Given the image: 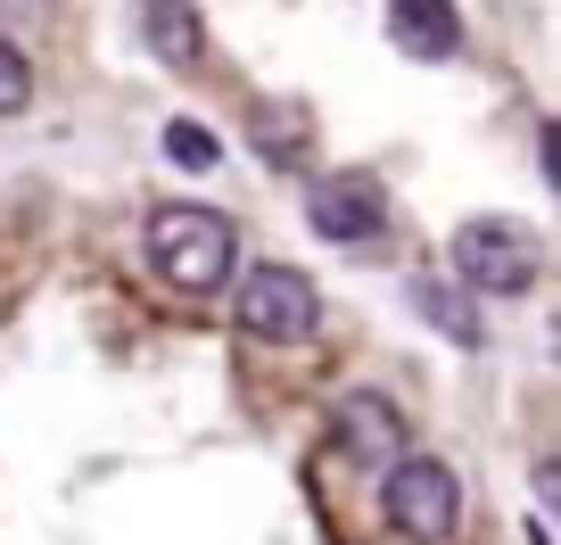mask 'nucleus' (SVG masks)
I'll list each match as a JSON object with an SVG mask.
<instances>
[{
  "label": "nucleus",
  "mask_w": 561,
  "mask_h": 545,
  "mask_svg": "<svg viewBox=\"0 0 561 545\" xmlns=\"http://www.w3.org/2000/svg\"><path fill=\"white\" fill-rule=\"evenodd\" d=\"M331 430H339V446H347V455L364 463V472H388V463L404 455V422H397V405H388V397H371V388L339 397Z\"/></svg>",
  "instance_id": "obj_6"
},
{
  "label": "nucleus",
  "mask_w": 561,
  "mask_h": 545,
  "mask_svg": "<svg viewBox=\"0 0 561 545\" xmlns=\"http://www.w3.org/2000/svg\"><path fill=\"white\" fill-rule=\"evenodd\" d=\"M165 158H174V166H191V174H207V166L224 158V149H215V133H207L198 116H174V124H165Z\"/></svg>",
  "instance_id": "obj_11"
},
{
  "label": "nucleus",
  "mask_w": 561,
  "mask_h": 545,
  "mask_svg": "<svg viewBox=\"0 0 561 545\" xmlns=\"http://www.w3.org/2000/svg\"><path fill=\"white\" fill-rule=\"evenodd\" d=\"M256 149H264V166H298L306 158V116H289V107H256Z\"/></svg>",
  "instance_id": "obj_10"
},
{
  "label": "nucleus",
  "mask_w": 561,
  "mask_h": 545,
  "mask_svg": "<svg viewBox=\"0 0 561 545\" xmlns=\"http://www.w3.org/2000/svg\"><path fill=\"white\" fill-rule=\"evenodd\" d=\"M50 0H0V18H42Z\"/></svg>",
  "instance_id": "obj_13"
},
{
  "label": "nucleus",
  "mask_w": 561,
  "mask_h": 545,
  "mask_svg": "<svg viewBox=\"0 0 561 545\" xmlns=\"http://www.w3.org/2000/svg\"><path fill=\"white\" fill-rule=\"evenodd\" d=\"M306 224H314L331 248H364V240L388 231V191L371 174H322L314 198H306Z\"/></svg>",
  "instance_id": "obj_5"
},
{
  "label": "nucleus",
  "mask_w": 561,
  "mask_h": 545,
  "mask_svg": "<svg viewBox=\"0 0 561 545\" xmlns=\"http://www.w3.org/2000/svg\"><path fill=\"white\" fill-rule=\"evenodd\" d=\"M25 100H34V67H25L18 42H0V116H18Z\"/></svg>",
  "instance_id": "obj_12"
},
{
  "label": "nucleus",
  "mask_w": 561,
  "mask_h": 545,
  "mask_svg": "<svg viewBox=\"0 0 561 545\" xmlns=\"http://www.w3.org/2000/svg\"><path fill=\"white\" fill-rule=\"evenodd\" d=\"M380 512L404 545H446L462 529V479L438 455H397L380 472Z\"/></svg>",
  "instance_id": "obj_2"
},
{
  "label": "nucleus",
  "mask_w": 561,
  "mask_h": 545,
  "mask_svg": "<svg viewBox=\"0 0 561 545\" xmlns=\"http://www.w3.org/2000/svg\"><path fill=\"white\" fill-rule=\"evenodd\" d=\"M140 257H149V273H158L165 289H182V298H215V289L231 282V264H240V240H231V224L215 207L174 198V207L149 215Z\"/></svg>",
  "instance_id": "obj_1"
},
{
  "label": "nucleus",
  "mask_w": 561,
  "mask_h": 545,
  "mask_svg": "<svg viewBox=\"0 0 561 545\" xmlns=\"http://www.w3.org/2000/svg\"><path fill=\"white\" fill-rule=\"evenodd\" d=\"M322 315L314 282H306L298 264H256L240 289H231V322H240L248 339H273V348H289V339H306Z\"/></svg>",
  "instance_id": "obj_4"
},
{
  "label": "nucleus",
  "mask_w": 561,
  "mask_h": 545,
  "mask_svg": "<svg viewBox=\"0 0 561 545\" xmlns=\"http://www.w3.org/2000/svg\"><path fill=\"white\" fill-rule=\"evenodd\" d=\"M140 42H149L158 58H174V67H191V58H198V25H191L182 0H158V9L140 18Z\"/></svg>",
  "instance_id": "obj_9"
},
{
  "label": "nucleus",
  "mask_w": 561,
  "mask_h": 545,
  "mask_svg": "<svg viewBox=\"0 0 561 545\" xmlns=\"http://www.w3.org/2000/svg\"><path fill=\"white\" fill-rule=\"evenodd\" d=\"M413 315H430L455 348H479V306L462 298L455 282H430V273H421V282H413Z\"/></svg>",
  "instance_id": "obj_8"
},
{
  "label": "nucleus",
  "mask_w": 561,
  "mask_h": 545,
  "mask_svg": "<svg viewBox=\"0 0 561 545\" xmlns=\"http://www.w3.org/2000/svg\"><path fill=\"white\" fill-rule=\"evenodd\" d=\"M455 273L479 298H528L537 273H545V248H537V231L512 224V215H479V224L455 231Z\"/></svg>",
  "instance_id": "obj_3"
},
{
  "label": "nucleus",
  "mask_w": 561,
  "mask_h": 545,
  "mask_svg": "<svg viewBox=\"0 0 561 545\" xmlns=\"http://www.w3.org/2000/svg\"><path fill=\"white\" fill-rule=\"evenodd\" d=\"M388 34H397V50H413V58H455L462 50L455 0H388Z\"/></svg>",
  "instance_id": "obj_7"
}]
</instances>
